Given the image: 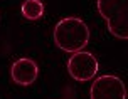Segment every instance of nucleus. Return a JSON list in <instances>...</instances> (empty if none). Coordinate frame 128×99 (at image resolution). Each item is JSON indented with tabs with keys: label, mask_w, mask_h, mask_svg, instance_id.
<instances>
[{
	"label": "nucleus",
	"mask_w": 128,
	"mask_h": 99,
	"mask_svg": "<svg viewBox=\"0 0 128 99\" xmlns=\"http://www.w3.org/2000/svg\"><path fill=\"white\" fill-rule=\"evenodd\" d=\"M91 32L83 19L79 17H64L56 24L52 39L61 50L64 52H78L83 50L90 42Z\"/></svg>",
	"instance_id": "1"
},
{
	"label": "nucleus",
	"mask_w": 128,
	"mask_h": 99,
	"mask_svg": "<svg viewBox=\"0 0 128 99\" xmlns=\"http://www.w3.org/2000/svg\"><path fill=\"white\" fill-rule=\"evenodd\" d=\"M96 7L111 35L128 40V0H98Z\"/></svg>",
	"instance_id": "2"
},
{
	"label": "nucleus",
	"mask_w": 128,
	"mask_h": 99,
	"mask_svg": "<svg viewBox=\"0 0 128 99\" xmlns=\"http://www.w3.org/2000/svg\"><path fill=\"white\" fill-rule=\"evenodd\" d=\"M98 69H100V62L96 56L91 52H86L84 49L72 52L68 59V72L78 82L93 81L98 74Z\"/></svg>",
	"instance_id": "3"
},
{
	"label": "nucleus",
	"mask_w": 128,
	"mask_h": 99,
	"mask_svg": "<svg viewBox=\"0 0 128 99\" xmlns=\"http://www.w3.org/2000/svg\"><path fill=\"white\" fill-rule=\"evenodd\" d=\"M91 99H126V86L118 76L104 74L93 81L90 89Z\"/></svg>",
	"instance_id": "4"
},
{
	"label": "nucleus",
	"mask_w": 128,
	"mask_h": 99,
	"mask_svg": "<svg viewBox=\"0 0 128 99\" xmlns=\"http://www.w3.org/2000/svg\"><path fill=\"white\" fill-rule=\"evenodd\" d=\"M10 76L12 81L19 86H30L36 82L39 76V66L37 62L30 57H22L12 64L10 67Z\"/></svg>",
	"instance_id": "5"
},
{
	"label": "nucleus",
	"mask_w": 128,
	"mask_h": 99,
	"mask_svg": "<svg viewBox=\"0 0 128 99\" xmlns=\"http://www.w3.org/2000/svg\"><path fill=\"white\" fill-rule=\"evenodd\" d=\"M44 2L42 0H26L24 3H22V8H20V12L22 15L26 17L27 20H37L40 19L42 15H44Z\"/></svg>",
	"instance_id": "6"
}]
</instances>
